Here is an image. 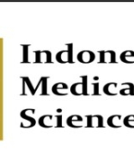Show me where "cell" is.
I'll return each mask as SVG.
<instances>
[{"mask_svg": "<svg viewBox=\"0 0 134 158\" xmlns=\"http://www.w3.org/2000/svg\"><path fill=\"white\" fill-rule=\"evenodd\" d=\"M94 58H95V55L92 51H89V50L82 51L78 55L79 61H81L82 63H91L94 60Z\"/></svg>", "mask_w": 134, "mask_h": 158, "instance_id": "obj_1", "label": "cell"}, {"mask_svg": "<svg viewBox=\"0 0 134 158\" xmlns=\"http://www.w3.org/2000/svg\"><path fill=\"white\" fill-rule=\"evenodd\" d=\"M128 84V88H123L120 90L119 94L121 95H133L134 94V85L131 82H127Z\"/></svg>", "mask_w": 134, "mask_h": 158, "instance_id": "obj_2", "label": "cell"}, {"mask_svg": "<svg viewBox=\"0 0 134 158\" xmlns=\"http://www.w3.org/2000/svg\"><path fill=\"white\" fill-rule=\"evenodd\" d=\"M132 121H134V116H132V115L127 116L124 118V124H125V126H127V127L130 128V122H132Z\"/></svg>", "mask_w": 134, "mask_h": 158, "instance_id": "obj_3", "label": "cell"}, {"mask_svg": "<svg viewBox=\"0 0 134 158\" xmlns=\"http://www.w3.org/2000/svg\"><path fill=\"white\" fill-rule=\"evenodd\" d=\"M94 86V94H99V82L96 83H93Z\"/></svg>", "mask_w": 134, "mask_h": 158, "instance_id": "obj_4", "label": "cell"}]
</instances>
